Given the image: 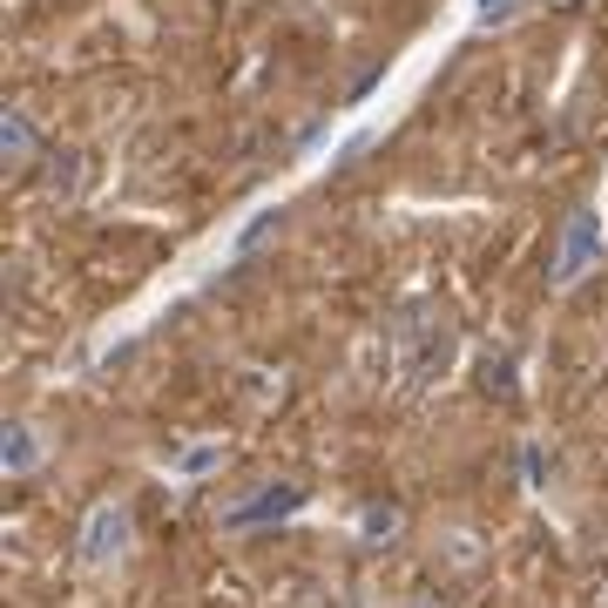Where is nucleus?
I'll return each instance as SVG.
<instances>
[{
	"mask_svg": "<svg viewBox=\"0 0 608 608\" xmlns=\"http://www.w3.org/2000/svg\"><path fill=\"white\" fill-rule=\"evenodd\" d=\"M48 190H55V196H74V190H81V162H74V156L48 162Z\"/></svg>",
	"mask_w": 608,
	"mask_h": 608,
	"instance_id": "6",
	"label": "nucleus"
},
{
	"mask_svg": "<svg viewBox=\"0 0 608 608\" xmlns=\"http://www.w3.org/2000/svg\"><path fill=\"white\" fill-rule=\"evenodd\" d=\"M0 467H8V480H27L41 467V439L34 426H8V439H0Z\"/></svg>",
	"mask_w": 608,
	"mask_h": 608,
	"instance_id": "5",
	"label": "nucleus"
},
{
	"mask_svg": "<svg viewBox=\"0 0 608 608\" xmlns=\"http://www.w3.org/2000/svg\"><path fill=\"white\" fill-rule=\"evenodd\" d=\"M305 507V486H264L257 501H237L223 514V527H257V520H284V514H298Z\"/></svg>",
	"mask_w": 608,
	"mask_h": 608,
	"instance_id": "3",
	"label": "nucleus"
},
{
	"mask_svg": "<svg viewBox=\"0 0 608 608\" xmlns=\"http://www.w3.org/2000/svg\"><path fill=\"white\" fill-rule=\"evenodd\" d=\"M595 257H601V217L595 210H575V217H567V230H561V251H554V284L567 291V284H575Z\"/></svg>",
	"mask_w": 608,
	"mask_h": 608,
	"instance_id": "2",
	"label": "nucleus"
},
{
	"mask_svg": "<svg viewBox=\"0 0 608 608\" xmlns=\"http://www.w3.org/2000/svg\"><path fill=\"white\" fill-rule=\"evenodd\" d=\"M365 527H372V535H365V541H392V527H399V514H392V507H372V514H365Z\"/></svg>",
	"mask_w": 608,
	"mask_h": 608,
	"instance_id": "7",
	"label": "nucleus"
},
{
	"mask_svg": "<svg viewBox=\"0 0 608 608\" xmlns=\"http://www.w3.org/2000/svg\"><path fill=\"white\" fill-rule=\"evenodd\" d=\"M0 149H8V170H27V162L41 156V136H34V115L27 108L0 115Z\"/></svg>",
	"mask_w": 608,
	"mask_h": 608,
	"instance_id": "4",
	"label": "nucleus"
},
{
	"mask_svg": "<svg viewBox=\"0 0 608 608\" xmlns=\"http://www.w3.org/2000/svg\"><path fill=\"white\" fill-rule=\"evenodd\" d=\"M520 8V0H480V21H507Z\"/></svg>",
	"mask_w": 608,
	"mask_h": 608,
	"instance_id": "8",
	"label": "nucleus"
},
{
	"mask_svg": "<svg viewBox=\"0 0 608 608\" xmlns=\"http://www.w3.org/2000/svg\"><path fill=\"white\" fill-rule=\"evenodd\" d=\"M129 554V507L122 501H95L89 520H81V561L89 567H115Z\"/></svg>",
	"mask_w": 608,
	"mask_h": 608,
	"instance_id": "1",
	"label": "nucleus"
}]
</instances>
